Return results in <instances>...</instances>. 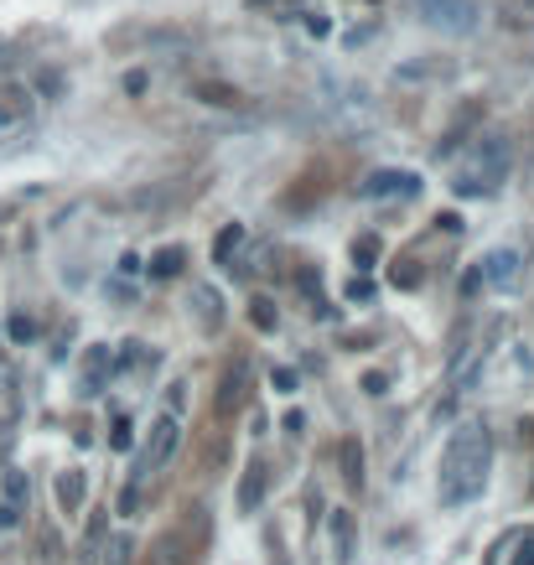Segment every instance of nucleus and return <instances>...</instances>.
Wrapping results in <instances>:
<instances>
[{
  "mask_svg": "<svg viewBox=\"0 0 534 565\" xmlns=\"http://www.w3.org/2000/svg\"><path fill=\"white\" fill-rule=\"evenodd\" d=\"M488 472H494V430L483 426V420L456 426L446 451H441V477H436L441 508H467L473 498H483Z\"/></svg>",
  "mask_w": 534,
  "mask_h": 565,
  "instance_id": "nucleus-1",
  "label": "nucleus"
},
{
  "mask_svg": "<svg viewBox=\"0 0 534 565\" xmlns=\"http://www.w3.org/2000/svg\"><path fill=\"white\" fill-rule=\"evenodd\" d=\"M509 161H514V151H509V140L503 136H477L473 146H467V157L456 161L452 193L456 197L498 193V187H503V176H509Z\"/></svg>",
  "mask_w": 534,
  "mask_h": 565,
  "instance_id": "nucleus-2",
  "label": "nucleus"
},
{
  "mask_svg": "<svg viewBox=\"0 0 534 565\" xmlns=\"http://www.w3.org/2000/svg\"><path fill=\"white\" fill-rule=\"evenodd\" d=\"M177 441H182V420L177 415H156V420H151V436H146L136 451V483H146L151 472L166 468L172 451H177Z\"/></svg>",
  "mask_w": 534,
  "mask_h": 565,
  "instance_id": "nucleus-3",
  "label": "nucleus"
},
{
  "mask_svg": "<svg viewBox=\"0 0 534 565\" xmlns=\"http://www.w3.org/2000/svg\"><path fill=\"white\" fill-rule=\"evenodd\" d=\"M416 11L426 26H436V32H452V37H467V32H477V0H416Z\"/></svg>",
  "mask_w": 534,
  "mask_h": 565,
  "instance_id": "nucleus-4",
  "label": "nucleus"
},
{
  "mask_svg": "<svg viewBox=\"0 0 534 565\" xmlns=\"http://www.w3.org/2000/svg\"><path fill=\"white\" fill-rule=\"evenodd\" d=\"M358 193L369 197V203H410V197L420 193V176L416 172H395V166H384V172H374L369 176V182H363V187H358Z\"/></svg>",
  "mask_w": 534,
  "mask_h": 565,
  "instance_id": "nucleus-5",
  "label": "nucleus"
},
{
  "mask_svg": "<svg viewBox=\"0 0 534 565\" xmlns=\"http://www.w3.org/2000/svg\"><path fill=\"white\" fill-rule=\"evenodd\" d=\"M109 373H115V348H109V343H94V348L83 353V379H79L83 400H100L104 384H109Z\"/></svg>",
  "mask_w": 534,
  "mask_h": 565,
  "instance_id": "nucleus-6",
  "label": "nucleus"
},
{
  "mask_svg": "<svg viewBox=\"0 0 534 565\" xmlns=\"http://www.w3.org/2000/svg\"><path fill=\"white\" fill-rule=\"evenodd\" d=\"M26 119H32V94L16 89V83H5V89H0V130H16Z\"/></svg>",
  "mask_w": 534,
  "mask_h": 565,
  "instance_id": "nucleus-7",
  "label": "nucleus"
},
{
  "mask_svg": "<svg viewBox=\"0 0 534 565\" xmlns=\"http://www.w3.org/2000/svg\"><path fill=\"white\" fill-rule=\"evenodd\" d=\"M265 483H270V472H265V462H249L244 468V483H239V508L244 514H259V504H265Z\"/></svg>",
  "mask_w": 534,
  "mask_h": 565,
  "instance_id": "nucleus-8",
  "label": "nucleus"
},
{
  "mask_svg": "<svg viewBox=\"0 0 534 565\" xmlns=\"http://www.w3.org/2000/svg\"><path fill=\"white\" fill-rule=\"evenodd\" d=\"M514 270H519V254L514 250H494L483 265H477V280H483V286H509Z\"/></svg>",
  "mask_w": 534,
  "mask_h": 565,
  "instance_id": "nucleus-9",
  "label": "nucleus"
},
{
  "mask_svg": "<svg viewBox=\"0 0 534 565\" xmlns=\"http://www.w3.org/2000/svg\"><path fill=\"white\" fill-rule=\"evenodd\" d=\"M193 312H198V327L202 332H218L223 327V301H218L213 286H193V301H187Z\"/></svg>",
  "mask_w": 534,
  "mask_h": 565,
  "instance_id": "nucleus-10",
  "label": "nucleus"
},
{
  "mask_svg": "<svg viewBox=\"0 0 534 565\" xmlns=\"http://www.w3.org/2000/svg\"><path fill=\"white\" fill-rule=\"evenodd\" d=\"M83 498H89V477H83L79 468L58 472V504H62V514H79Z\"/></svg>",
  "mask_w": 534,
  "mask_h": 565,
  "instance_id": "nucleus-11",
  "label": "nucleus"
},
{
  "mask_svg": "<svg viewBox=\"0 0 534 565\" xmlns=\"http://www.w3.org/2000/svg\"><path fill=\"white\" fill-rule=\"evenodd\" d=\"M244 250V223H223L213 239V265H223V270H234V254Z\"/></svg>",
  "mask_w": 534,
  "mask_h": 565,
  "instance_id": "nucleus-12",
  "label": "nucleus"
},
{
  "mask_svg": "<svg viewBox=\"0 0 534 565\" xmlns=\"http://www.w3.org/2000/svg\"><path fill=\"white\" fill-rule=\"evenodd\" d=\"M333 545H337V565L353 561V514H348V508L333 514Z\"/></svg>",
  "mask_w": 534,
  "mask_h": 565,
  "instance_id": "nucleus-13",
  "label": "nucleus"
},
{
  "mask_svg": "<svg viewBox=\"0 0 534 565\" xmlns=\"http://www.w3.org/2000/svg\"><path fill=\"white\" fill-rule=\"evenodd\" d=\"M182 265H187V250H182V244H166V250L151 254V275H156V280H172V275H182Z\"/></svg>",
  "mask_w": 534,
  "mask_h": 565,
  "instance_id": "nucleus-14",
  "label": "nucleus"
},
{
  "mask_svg": "<svg viewBox=\"0 0 534 565\" xmlns=\"http://www.w3.org/2000/svg\"><path fill=\"white\" fill-rule=\"evenodd\" d=\"M343 477L353 487H363V451H358L353 441H343Z\"/></svg>",
  "mask_w": 534,
  "mask_h": 565,
  "instance_id": "nucleus-15",
  "label": "nucleus"
},
{
  "mask_svg": "<svg viewBox=\"0 0 534 565\" xmlns=\"http://www.w3.org/2000/svg\"><path fill=\"white\" fill-rule=\"evenodd\" d=\"M239 394H244V364H239L229 379H223V394H218V410H234L239 405Z\"/></svg>",
  "mask_w": 534,
  "mask_h": 565,
  "instance_id": "nucleus-16",
  "label": "nucleus"
},
{
  "mask_svg": "<svg viewBox=\"0 0 534 565\" xmlns=\"http://www.w3.org/2000/svg\"><path fill=\"white\" fill-rule=\"evenodd\" d=\"M130 555H136V540H130V534H115L109 550H104V565H130Z\"/></svg>",
  "mask_w": 534,
  "mask_h": 565,
  "instance_id": "nucleus-17",
  "label": "nucleus"
},
{
  "mask_svg": "<svg viewBox=\"0 0 534 565\" xmlns=\"http://www.w3.org/2000/svg\"><path fill=\"white\" fill-rule=\"evenodd\" d=\"M353 260H358V270H374V260H379V239H374V234L353 239Z\"/></svg>",
  "mask_w": 534,
  "mask_h": 565,
  "instance_id": "nucleus-18",
  "label": "nucleus"
},
{
  "mask_svg": "<svg viewBox=\"0 0 534 565\" xmlns=\"http://www.w3.org/2000/svg\"><path fill=\"white\" fill-rule=\"evenodd\" d=\"M26 493H32V483H26V472H5V504H26Z\"/></svg>",
  "mask_w": 534,
  "mask_h": 565,
  "instance_id": "nucleus-19",
  "label": "nucleus"
},
{
  "mask_svg": "<svg viewBox=\"0 0 534 565\" xmlns=\"http://www.w3.org/2000/svg\"><path fill=\"white\" fill-rule=\"evenodd\" d=\"M249 322H255L259 332H276V312H270V301H265V296L249 301Z\"/></svg>",
  "mask_w": 534,
  "mask_h": 565,
  "instance_id": "nucleus-20",
  "label": "nucleus"
},
{
  "mask_svg": "<svg viewBox=\"0 0 534 565\" xmlns=\"http://www.w3.org/2000/svg\"><path fill=\"white\" fill-rule=\"evenodd\" d=\"M509 26H534V0H509Z\"/></svg>",
  "mask_w": 534,
  "mask_h": 565,
  "instance_id": "nucleus-21",
  "label": "nucleus"
},
{
  "mask_svg": "<svg viewBox=\"0 0 534 565\" xmlns=\"http://www.w3.org/2000/svg\"><path fill=\"white\" fill-rule=\"evenodd\" d=\"M5 332H11L16 343H32V337H37V322H32V316H11V322H5Z\"/></svg>",
  "mask_w": 534,
  "mask_h": 565,
  "instance_id": "nucleus-22",
  "label": "nucleus"
},
{
  "mask_svg": "<svg viewBox=\"0 0 534 565\" xmlns=\"http://www.w3.org/2000/svg\"><path fill=\"white\" fill-rule=\"evenodd\" d=\"M348 301H374V280H369V275H353V280H348Z\"/></svg>",
  "mask_w": 534,
  "mask_h": 565,
  "instance_id": "nucleus-23",
  "label": "nucleus"
},
{
  "mask_svg": "<svg viewBox=\"0 0 534 565\" xmlns=\"http://www.w3.org/2000/svg\"><path fill=\"white\" fill-rule=\"evenodd\" d=\"M177 550H182V534H166V540H161V545H156L161 565H182V555H177Z\"/></svg>",
  "mask_w": 534,
  "mask_h": 565,
  "instance_id": "nucleus-24",
  "label": "nucleus"
},
{
  "mask_svg": "<svg viewBox=\"0 0 534 565\" xmlns=\"http://www.w3.org/2000/svg\"><path fill=\"white\" fill-rule=\"evenodd\" d=\"M109 447H115V451H125V447H130V420H125V415H119V420H115V430H109Z\"/></svg>",
  "mask_w": 534,
  "mask_h": 565,
  "instance_id": "nucleus-25",
  "label": "nucleus"
},
{
  "mask_svg": "<svg viewBox=\"0 0 534 565\" xmlns=\"http://www.w3.org/2000/svg\"><path fill=\"white\" fill-rule=\"evenodd\" d=\"M270 384H276L280 394H291V390H297V369H276V373H270Z\"/></svg>",
  "mask_w": 534,
  "mask_h": 565,
  "instance_id": "nucleus-26",
  "label": "nucleus"
},
{
  "mask_svg": "<svg viewBox=\"0 0 534 565\" xmlns=\"http://www.w3.org/2000/svg\"><path fill=\"white\" fill-rule=\"evenodd\" d=\"M16 524V504H0V529Z\"/></svg>",
  "mask_w": 534,
  "mask_h": 565,
  "instance_id": "nucleus-27",
  "label": "nucleus"
},
{
  "mask_svg": "<svg viewBox=\"0 0 534 565\" xmlns=\"http://www.w3.org/2000/svg\"><path fill=\"white\" fill-rule=\"evenodd\" d=\"M519 565H534V550H530V555H524V561H519Z\"/></svg>",
  "mask_w": 534,
  "mask_h": 565,
  "instance_id": "nucleus-28",
  "label": "nucleus"
}]
</instances>
